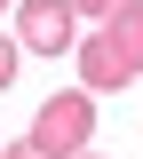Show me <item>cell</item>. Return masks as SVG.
I'll return each instance as SVG.
<instances>
[{
  "label": "cell",
  "mask_w": 143,
  "mask_h": 159,
  "mask_svg": "<svg viewBox=\"0 0 143 159\" xmlns=\"http://www.w3.org/2000/svg\"><path fill=\"white\" fill-rule=\"evenodd\" d=\"M0 159H48V151H32V143L16 135V143H0Z\"/></svg>",
  "instance_id": "obj_7"
},
{
  "label": "cell",
  "mask_w": 143,
  "mask_h": 159,
  "mask_svg": "<svg viewBox=\"0 0 143 159\" xmlns=\"http://www.w3.org/2000/svg\"><path fill=\"white\" fill-rule=\"evenodd\" d=\"M72 8L64 0H16V40L32 48V56H72Z\"/></svg>",
  "instance_id": "obj_2"
},
{
  "label": "cell",
  "mask_w": 143,
  "mask_h": 159,
  "mask_svg": "<svg viewBox=\"0 0 143 159\" xmlns=\"http://www.w3.org/2000/svg\"><path fill=\"white\" fill-rule=\"evenodd\" d=\"M80 159H96V151H80Z\"/></svg>",
  "instance_id": "obj_8"
},
{
  "label": "cell",
  "mask_w": 143,
  "mask_h": 159,
  "mask_svg": "<svg viewBox=\"0 0 143 159\" xmlns=\"http://www.w3.org/2000/svg\"><path fill=\"white\" fill-rule=\"evenodd\" d=\"M72 56H80V96H119L127 80V64H119V48H111V40L103 32H87V40H72Z\"/></svg>",
  "instance_id": "obj_3"
},
{
  "label": "cell",
  "mask_w": 143,
  "mask_h": 159,
  "mask_svg": "<svg viewBox=\"0 0 143 159\" xmlns=\"http://www.w3.org/2000/svg\"><path fill=\"white\" fill-rule=\"evenodd\" d=\"M0 8H8V0H0Z\"/></svg>",
  "instance_id": "obj_9"
},
{
  "label": "cell",
  "mask_w": 143,
  "mask_h": 159,
  "mask_svg": "<svg viewBox=\"0 0 143 159\" xmlns=\"http://www.w3.org/2000/svg\"><path fill=\"white\" fill-rule=\"evenodd\" d=\"M64 8H72V16H96V24H103L111 8H119V0H64Z\"/></svg>",
  "instance_id": "obj_5"
},
{
  "label": "cell",
  "mask_w": 143,
  "mask_h": 159,
  "mask_svg": "<svg viewBox=\"0 0 143 159\" xmlns=\"http://www.w3.org/2000/svg\"><path fill=\"white\" fill-rule=\"evenodd\" d=\"M8 80H16V40L0 32V88H8Z\"/></svg>",
  "instance_id": "obj_6"
},
{
  "label": "cell",
  "mask_w": 143,
  "mask_h": 159,
  "mask_svg": "<svg viewBox=\"0 0 143 159\" xmlns=\"http://www.w3.org/2000/svg\"><path fill=\"white\" fill-rule=\"evenodd\" d=\"M96 32L111 40V48H119V64H127V72L143 80V0H119V8H111V16L96 24Z\"/></svg>",
  "instance_id": "obj_4"
},
{
  "label": "cell",
  "mask_w": 143,
  "mask_h": 159,
  "mask_svg": "<svg viewBox=\"0 0 143 159\" xmlns=\"http://www.w3.org/2000/svg\"><path fill=\"white\" fill-rule=\"evenodd\" d=\"M32 151H48V159H80V151H96V96H80V88H64V96H48L40 111H32Z\"/></svg>",
  "instance_id": "obj_1"
}]
</instances>
